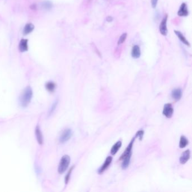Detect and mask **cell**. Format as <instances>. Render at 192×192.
Here are the masks:
<instances>
[{
  "label": "cell",
  "instance_id": "1",
  "mask_svg": "<svg viewBox=\"0 0 192 192\" xmlns=\"http://www.w3.org/2000/svg\"><path fill=\"white\" fill-rule=\"evenodd\" d=\"M33 96V91L30 86H27L25 87L22 93L20 96L19 101L20 105L25 108L27 107L29 103H31V100Z\"/></svg>",
  "mask_w": 192,
  "mask_h": 192
},
{
  "label": "cell",
  "instance_id": "2",
  "mask_svg": "<svg viewBox=\"0 0 192 192\" xmlns=\"http://www.w3.org/2000/svg\"><path fill=\"white\" fill-rule=\"evenodd\" d=\"M70 157L68 155H65L62 157L58 166V173L60 174L64 173L68 169L70 164Z\"/></svg>",
  "mask_w": 192,
  "mask_h": 192
},
{
  "label": "cell",
  "instance_id": "3",
  "mask_svg": "<svg viewBox=\"0 0 192 192\" xmlns=\"http://www.w3.org/2000/svg\"><path fill=\"white\" fill-rule=\"evenodd\" d=\"M167 19H168V14H166L162 20L161 23L159 24V32L164 36H166L168 33V29L167 27Z\"/></svg>",
  "mask_w": 192,
  "mask_h": 192
},
{
  "label": "cell",
  "instance_id": "4",
  "mask_svg": "<svg viewBox=\"0 0 192 192\" xmlns=\"http://www.w3.org/2000/svg\"><path fill=\"white\" fill-rule=\"evenodd\" d=\"M72 136V131L70 128H67L63 131L59 138L61 143H64L69 140Z\"/></svg>",
  "mask_w": 192,
  "mask_h": 192
},
{
  "label": "cell",
  "instance_id": "5",
  "mask_svg": "<svg viewBox=\"0 0 192 192\" xmlns=\"http://www.w3.org/2000/svg\"><path fill=\"white\" fill-rule=\"evenodd\" d=\"M173 113V109L172 104L170 103L166 104L163 109V114L165 117L170 118H171Z\"/></svg>",
  "mask_w": 192,
  "mask_h": 192
},
{
  "label": "cell",
  "instance_id": "6",
  "mask_svg": "<svg viewBox=\"0 0 192 192\" xmlns=\"http://www.w3.org/2000/svg\"><path fill=\"white\" fill-rule=\"evenodd\" d=\"M135 139H136V136H135L134 137L132 138V139L131 140L130 144L127 146L126 149H125V150L124 151V152L123 153V154H122L120 159V160H121V159H123L125 157H126L127 156L132 155V149L133 144H134V141L135 140Z\"/></svg>",
  "mask_w": 192,
  "mask_h": 192
},
{
  "label": "cell",
  "instance_id": "7",
  "mask_svg": "<svg viewBox=\"0 0 192 192\" xmlns=\"http://www.w3.org/2000/svg\"><path fill=\"white\" fill-rule=\"evenodd\" d=\"M112 157L111 156L108 157L105 159V161L102 165V166L99 170L98 173L99 174H102L107 169H108L109 165L112 163Z\"/></svg>",
  "mask_w": 192,
  "mask_h": 192
},
{
  "label": "cell",
  "instance_id": "8",
  "mask_svg": "<svg viewBox=\"0 0 192 192\" xmlns=\"http://www.w3.org/2000/svg\"><path fill=\"white\" fill-rule=\"evenodd\" d=\"M178 15L180 16H187L189 15L187 5L186 4V3L183 2L182 4L180 9L178 11Z\"/></svg>",
  "mask_w": 192,
  "mask_h": 192
},
{
  "label": "cell",
  "instance_id": "9",
  "mask_svg": "<svg viewBox=\"0 0 192 192\" xmlns=\"http://www.w3.org/2000/svg\"><path fill=\"white\" fill-rule=\"evenodd\" d=\"M191 152L189 149L185 150L183 152L180 157V162L181 164H186L190 158Z\"/></svg>",
  "mask_w": 192,
  "mask_h": 192
},
{
  "label": "cell",
  "instance_id": "10",
  "mask_svg": "<svg viewBox=\"0 0 192 192\" xmlns=\"http://www.w3.org/2000/svg\"><path fill=\"white\" fill-rule=\"evenodd\" d=\"M141 55V50L140 48V47L135 45H134L132 48V50H131V56L134 58V59H138L140 57Z\"/></svg>",
  "mask_w": 192,
  "mask_h": 192
},
{
  "label": "cell",
  "instance_id": "11",
  "mask_svg": "<svg viewBox=\"0 0 192 192\" xmlns=\"http://www.w3.org/2000/svg\"><path fill=\"white\" fill-rule=\"evenodd\" d=\"M174 32L175 33V34L177 36V37H178L179 39L180 40V41L181 42H182L183 43H184V45H185L186 46L190 47V46H191L190 43H189L187 40L186 39V38L184 37V36L183 35L181 32H180V31H179L175 30V31H174Z\"/></svg>",
  "mask_w": 192,
  "mask_h": 192
},
{
  "label": "cell",
  "instance_id": "12",
  "mask_svg": "<svg viewBox=\"0 0 192 192\" xmlns=\"http://www.w3.org/2000/svg\"><path fill=\"white\" fill-rule=\"evenodd\" d=\"M35 134L36 139L37 140L38 144H43V136H42V132L40 130L39 126H37L35 129Z\"/></svg>",
  "mask_w": 192,
  "mask_h": 192
},
{
  "label": "cell",
  "instance_id": "13",
  "mask_svg": "<svg viewBox=\"0 0 192 192\" xmlns=\"http://www.w3.org/2000/svg\"><path fill=\"white\" fill-rule=\"evenodd\" d=\"M19 49L20 52H27L28 49V40L22 39L19 43Z\"/></svg>",
  "mask_w": 192,
  "mask_h": 192
},
{
  "label": "cell",
  "instance_id": "14",
  "mask_svg": "<svg viewBox=\"0 0 192 192\" xmlns=\"http://www.w3.org/2000/svg\"><path fill=\"white\" fill-rule=\"evenodd\" d=\"M172 97L176 101L179 100L182 96V91L180 89H176L172 91Z\"/></svg>",
  "mask_w": 192,
  "mask_h": 192
},
{
  "label": "cell",
  "instance_id": "15",
  "mask_svg": "<svg viewBox=\"0 0 192 192\" xmlns=\"http://www.w3.org/2000/svg\"><path fill=\"white\" fill-rule=\"evenodd\" d=\"M34 28V25L32 23L27 24L23 29V34L24 35H27L28 34L31 33Z\"/></svg>",
  "mask_w": 192,
  "mask_h": 192
},
{
  "label": "cell",
  "instance_id": "16",
  "mask_svg": "<svg viewBox=\"0 0 192 192\" xmlns=\"http://www.w3.org/2000/svg\"><path fill=\"white\" fill-rule=\"evenodd\" d=\"M122 145V142L121 141H118L114 145H113L111 150V155H115L117 153V152L120 149V148L121 147Z\"/></svg>",
  "mask_w": 192,
  "mask_h": 192
},
{
  "label": "cell",
  "instance_id": "17",
  "mask_svg": "<svg viewBox=\"0 0 192 192\" xmlns=\"http://www.w3.org/2000/svg\"><path fill=\"white\" fill-rule=\"evenodd\" d=\"M131 155L127 156L126 157L123 158L122 160V168L124 170L126 169L130 164V159H131Z\"/></svg>",
  "mask_w": 192,
  "mask_h": 192
},
{
  "label": "cell",
  "instance_id": "18",
  "mask_svg": "<svg viewBox=\"0 0 192 192\" xmlns=\"http://www.w3.org/2000/svg\"><path fill=\"white\" fill-rule=\"evenodd\" d=\"M45 87L48 91L50 93H52L54 91L56 87V84L53 82H48L45 84Z\"/></svg>",
  "mask_w": 192,
  "mask_h": 192
},
{
  "label": "cell",
  "instance_id": "19",
  "mask_svg": "<svg viewBox=\"0 0 192 192\" xmlns=\"http://www.w3.org/2000/svg\"><path fill=\"white\" fill-rule=\"evenodd\" d=\"M188 144V140L187 137L185 136H182L180 137V143H179V147L180 148H184Z\"/></svg>",
  "mask_w": 192,
  "mask_h": 192
},
{
  "label": "cell",
  "instance_id": "20",
  "mask_svg": "<svg viewBox=\"0 0 192 192\" xmlns=\"http://www.w3.org/2000/svg\"><path fill=\"white\" fill-rule=\"evenodd\" d=\"M127 37V33H123L122 35L120 36V37L119 38L118 40V42H117L118 45H121V44L125 42V41L126 40Z\"/></svg>",
  "mask_w": 192,
  "mask_h": 192
},
{
  "label": "cell",
  "instance_id": "21",
  "mask_svg": "<svg viewBox=\"0 0 192 192\" xmlns=\"http://www.w3.org/2000/svg\"><path fill=\"white\" fill-rule=\"evenodd\" d=\"M42 6L44 9L50 10L52 7V4L50 2L46 1V2H44L42 4Z\"/></svg>",
  "mask_w": 192,
  "mask_h": 192
},
{
  "label": "cell",
  "instance_id": "22",
  "mask_svg": "<svg viewBox=\"0 0 192 192\" xmlns=\"http://www.w3.org/2000/svg\"><path fill=\"white\" fill-rule=\"evenodd\" d=\"M73 169H74V166L72 167L71 169L69 170L68 173L66 174V178H65V183H66V184H68V183L69 182V179H70V175H71V173H72V172Z\"/></svg>",
  "mask_w": 192,
  "mask_h": 192
},
{
  "label": "cell",
  "instance_id": "23",
  "mask_svg": "<svg viewBox=\"0 0 192 192\" xmlns=\"http://www.w3.org/2000/svg\"><path fill=\"white\" fill-rule=\"evenodd\" d=\"M58 103V100H56V102H55L54 103V104H52V107H51L50 109V111H49V116H50V115H51L52 113H53V112L55 111V108H56V106H57Z\"/></svg>",
  "mask_w": 192,
  "mask_h": 192
},
{
  "label": "cell",
  "instance_id": "24",
  "mask_svg": "<svg viewBox=\"0 0 192 192\" xmlns=\"http://www.w3.org/2000/svg\"><path fill=\"white\" fill-rule=\"evenodd\" d=\"M143 135H144V131L143 130H139V131H137L136 132V137H139L140 140H141L142 139H143Z\"/></svg>",
  "mask_w": 192,
  "mask_h": 192
},
{
  "label": "cell",
  "instance_id": "25",
  "mask_svg": "<svg viewBox=\"0 0 192 192\" xmlns=\"http://www.w3.org/2000/svg\"><path fill=\"white\" fill-rule=\"evenodd\" d=\"M150 3L153 9H155L157 7V5L158 4V0H150Z\"/></svg>",
  "mask_w": 192,
  "mask_h": 192
},
{
  "label": "cell",
  "instance_id": "26",
  "mask_svg": "<svg viewBox=\"0 0 192 192\" xmlns=\"http://www.w3.org/2000/svg\"><path fill=\"white\" fill-rule=\"evenodd\" d=\"M113 20V17L111 16H108V17L107 18V21L108 22H112Z\"/></svg>",
  "mask_w": 192,
  "mask_h": 192
}]
</instances>
